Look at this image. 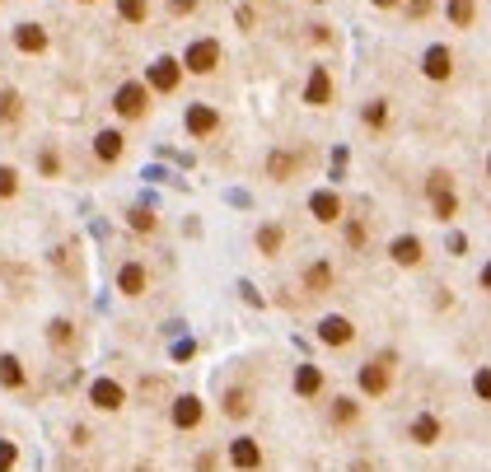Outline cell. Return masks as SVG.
Listing matches in <instances>:
<instances>
[{"label":"cell","instance_id":"obj_21","mask_svg":"<svg viewBox=\"0 0 491 472\" xmlns=\"http://www.w3.org/2000/svg\"><path fill=\"white\" fill-rule=\"evenodd\" d=\"M295 169H300V155H291V150H276V155L267 159V173H271L276 182H286Z\"/></svg>","mask_w":491,"mask_h":472},{"label":"cell","instance_id":"obj_16","mask_svg":"<svg viewBox=\"0 0 491 472\" xmlns=\"http://www.w3.org/2000/svg\"><path fill=\"white\" fill-rule=\"evenodd\" d=\"M389 253H393V262H398V267H416V262L426 258V253H421V238H416V234L393 238V248H389Z\"/></svg>","mask_w":491,"mask_h":472},{"label":"cell","instance_id":"obj_43","mask_svg":"<svg viewBox=\"0 0 491 472\" xmlns=\"http://www.w3.org/2000/svg\"><path fill=\"white\" fill-rule=\"evenodd\" d=\"M85 5H90V0H85Z\"/></svg>","mask_w":491,"mask_h":472},{"label":"cell","instance_id":"obj_6","mask_svg":"<svg viewBox=\"0 0 491 472\" xmlns=\"http://www.w3.org/2000/svg\"><path fill=\"white\" fill-rule=\"evenodd\" d=\"M178 79H183V61L159 57L155 66H150V89H155V94H173V89H178Z\"/></svg>","mask_w":491,"mask_h":472},{"label":"cell","instance_id":"obj_10","mask_svg":"<svg viewBox=\"0 0 491 472\" xmlns=\"http://www.w3.org/2000/svg\"><path fill=\"white\" fill-rule=\"evenodd\" d=\"M328 99H333V75H328V66H313L309 84H304V103L309 108H328Z\"/></svg>","mask_w":491,"mask_h":472},{"label":"cell","instance_id":"obj_39","mask_svg":"<svg viewBox=\"0 0 491 472\" xmlns=\"http://www.w3.org/2000/svg\"><path fill=\"white\" fill-rule=\"evenodd\" d=\"M168 10H173V14H192V10H197V0H168Z\"/></svg>","mask_w":491,"mask_h":472},{"label":"cell","instance_id":"obj_17","mask_svg":"<svg viewBox=\"0 0 491 472\" xmlns=\"http://www.w3.org/2000/svg\"><path fill=\"white\" fill-rule=\"evenodd\" d=\"M318 388H323V370H318V365H300V370H295V393L313 397Z\"/></svg>","mask_w":491,"mask_h":472},{"label":"cell","instance_id":"obj_7","mask_svg":"<svg viewBox=\"0 0 491 472\" xmlns=\"http://www.w3.org/2000/svg\"><path fill=\"white\" fill-rule=\"evenodd\" d=\"M168 416H173V426H178V430H197L206 412H201L197 393H183V397H173V412H168Z\"/></svg>","mask_w":491,"mask_h":472},{"label":"cell","instance_id":"obj_28","mask_svg":"<svg viewBox=\"0 0 491 472\" xmlns=\"http://www.w3.org/2000/svg\"><path fill=\"white\" fill-rule=\"evenodd\" d=\"M126 220H131V229H141V234H155V229H159V215H155V211H146V206L126 211Z\"/></svg>","mask_w":491,"mask_h":472},{"label":"cell","instance_id":"obj_23","mask_svg":"<svg viewBox=\"0 0 491 472\" xmlns=\"http://www.w3.org/2000/svg\"><path fill=\"white\" fill-rule=\"evenodd\" d=\"M0 383H5V388H23V383H28V374H23V365L14 356H0Z\"/></svg>","mask_w":491,"mask_h":472},{"label":"cell","instance_id":"obj_27","mask_svg":"<svg viewBox=\"0 0 491 472\" xmlns=\"http://www.w3.org/2000/svg\"><path fill=\"white\" fill-rule=\"evenodd\" d=\"M117 14H122L126 23H146V14H150V0H117Z\"/></svg>","mask_w":491,"mask_h":472},{"label":"cell","instance_id":"obj_40","mask_svg":"<svg viewBox=\"0 0 491 472\" xmlns=\"http://www.w3.org/2000/svg\"><path fill=\"white\" fill-rule=\"evenodd\" d=\"M482 290H491V262L482 267Z\"/></svg>","mask_w":491,"mask_h":472},{"label":"cell","instance_id":"obj_15","mask_svg":"<svg viewBox=\"0 0 491 472\" xmlns=\"http://www.w3.org/2000/svg\"><path fill=\"white\" fill-rule=\"evenodd\" d=\"M215 126H220V113H215V108H206V103H192L188 108V131L192 136H211Z\"/></svg>","mask_w":491,"mask_h":472},{"label":"cell","instance_id":"obj_37","mask_svg":"<svg viewBox=\"0 0 491 472\" xmlns=\"http://www.w3.org/2000/svg\"><path fill=\"white\" fill-rule=\"evenodd\" d=\"M407 14H412V19H426V14H431V0H407Z\"/></svg>","mask_w":491,"mask_h":472},{"label":"cell","instance_id":"obj_42","mask_svg":"<svg viewBox=\"0 0 491 472\" xmlns=\"http://www.w3.org/2000/svg\"><path fill=\"white\" fill-rule=\"evenodd\" d=\"M487 173H491V159H487Z\"/></svg>","mask_w":491,"mask_h":472},{"label":"cell","instance_id":"obj_9","mask_svg":"<svg viewBox=\"0 0 491 472\" xmlns=\"http://www.w3.org/2000/svg\"><path fill=\"white\" fill-rule=\"evenodd\" d=\"M230 463H234L239 472H257V468H262V449H257V439L239 435L234 444H230Z\"/></svg>","mask_w":491,"mask_h":472},{"label":"cell","instance_id":"obj_36","mask_svg":"<svg viewBox=\"0 0 491 472\" xmlns=\"http://www.w3.org/2000/svg\"><path fill=\"white\" fill-rule=\"evenodd\" d=\"M445 187H449V173H445V169H436L431 178H426V192H431V197H436V192H445Z\"/></svg>","mask_w":491,"mask_h":472},{"label":"cell","instance_id":"obj_31","mask_svg":"<svg viewBox=\"0 0 491 472\" xmlns=\"http://www.w3.org/2000/svg\"><path fill=\"white\" fill-rule=\"evenodd\" d=\"M333 421H337V426H351V421H356V402H351V397H337Z\"/></svg>","mask_w":491,"mask_h":472},{"label":"cell","instance_id":"obj_4","mask_svg":"<svg viewBox=\"0 0 491 472\" xmlns=\"http://www.w3.org/2000/svg\"><path fill=\"white\" fill-rule=\"evenodd\" d=\"M318 341H323V346H351V341H356V323L342 318V314H328L323 323H318Z\"/></svg>","mask_w":491,"mask_h":472},{"label":"cell","instance_id":"obj_34","mask_svg":"<svg viewBox=\"0 0 491 472\" xmlns=\"http://www.w3.org/2000/svg\"><path fill=\"white\" fill-rule=\"evenodd\" d=\"M38 169H43L47 178H56V173H61V159H56V150H43V155H38Z\"/></svg>","mask_w":491,"mask_h":472},{"label":"cell","instance_id":"obj_11","mask_svg":"<svg viewBox=\"0 0 491 472\" xmlns=\"http://www.w3.org/2000/svg\"><path fill=\"white\" fill-rule=\"evenodd\" d=\"M309 211H313L318 225H337V220H342V197H337V192H313Z\"/></svg>","mask_w":491,"mask_h":472},{"label":"cell","instance_id":"obj_38","mask_svg":"<svg viewBox=\"0 0 491 472\" xmlns=\"http://www.w3.org/2000/svg\"><path fill=\"white\" fill-rule=\"evenodd\" d=\"M346 238H351V243H365V225H356V220H351V225H346Z\"/></svg>","mask_w":491,"mask_h":472},{"label":"cell","instance_id":"obj_13","mask_svg":"<svg viewBox=\"0 0 491 472\" xmlns=\"http://www.w3.org/2000/svg\"><path fill=\"white\" fill-rule=\"evenodd\" d=\"M14 47L28 52V57L47 52V28H43V23H19V28H14Z\"/></svg>","mask_w":491,"mask_h":472},{"label":"cell","instance_id":"obj_8","mask_svg":"<svg viewBox=\"0 0 491 472\" xmlns=\"http://www.w3.org/2000/svg\"><path fill=\"white\" fill-rule=\"evenodd\" d=\"M421 70H426V79H449L454 75V52L449 47H426V57H421Z\"/></svg>","mask_w":491,"mask_h":472},{"label":"cell","instance_id":"obj_22","mask_svg":"<svg viewBox=\"0 0 491 472\" xmlns=\"http://www.w3.org/2000/svg\"><path fill=\"white\" fill-rule=\"evenodd\" d=\"M248 412H253V397H248V388H230V393H225V416L244 421Z\"/></svg>","mask_w":491,"mask_h":472},{"label":"cell","instance_id":"obj_32","mask_svg":"<svg viewBox=\"0 0 491 472\" xmlns=\"http://www.w3.org/2000/svg\"><path fill=\"white\" fill-rule=\"evenodd\" d=\"M384 122H389V103H384V99L369 103V108H365V126H374V131H379Z\"/></svg>","mask_w":491,"mask_h":472},{"label":"cell","instance_id":"obj_14","mask_svg":"<svg viewBox=\"0 0 491 472\" xmlns=\"http://www.w3.org/2000/svg\"><path fill=\"white\" fill-rule=\"evenodd\" d=\"M122 150H126V136L122 131H99V136H94V155H99L103 164H117Z\"/></svg>","mask_w":491,"mask_h":472},{"label":"cell","instance_id":"obj_1","mask_svg":"<svg viewBox=\"0 0 491 472\" xmlns=\"http://www.w3.org/2000/svg\"><path fill=\"white\" fill-rule=\"evenodd\" d=\"M215 66H220V43H215V38H197V43L183 52V70H192V75H211Z\"/></svg>","mask_w":491,"mask_h":472},{"label":"cell","instance_id":"obj_20","mask_svg":"<svg viewBox=\"0 0 491 472\" xmlns=\"http://www.w3.org/2000/svg\"><path fill=\"white\" fill-rule=\"evenodd\" d=\"M47 341H52L56 351H70V346H75V323H70V318H52V327H47Z\"/></svg>","mask_w":491,"mask_h":472},{"label":"cell","instance_id":"obj_35","mask_svg":"<svg viewBox=\"0 0 491 472\" xmlns=\"http://www.w3.org/2000/svg\"><path fill=\"white\" fill-rule=\"evenodd\" d=\"M473 388H477L482 402H491V370H477V374H473Z\"/></svg>","mask_w":491,"mask_h":472},{"label":"cell","instance_id":"obj_2","mask_svg":"<svg viewBox=\"0 0 491 472\" xmlns=\"http://www.w3.org/2000/svg\"><path fill=\"white\" fill-rule=\"evenodd\" d=\"M389 383H393V351H384L379 360H369L360 370V393L379 397V393H389Z\"/></svg>","mask_w":491,"mask_h":472},{"label":"cell","instance_id":"obj_25","mask_svg":"<svg viewBox=\"0 0 491 472\" xmlns=\"http://www.w3.org/2000/svg\"><path fill=\"white\" fill-rule=\"evenodd\" d=\"M281 243H286L281 225H262V229H257V248H262L267 258H276V253H281Z\"/></svg>","mask_w":491,"mask_h":472},{"label":"cell","instance_id":"obj_26","mask_svg":"<svg viewBox=\"0 0 491 472\" xmlns=\"http://www.w3.org/2000/svg\"><path fill=\"white\" fill-rule=\"evenodd\" d=\"M473 14H477V5H473V0H449V23H454V28H468Z\"/></svg>","mask_w":491,"mask_h":472},{"label":"cell","instance_id":"obj_19","mask_svg":"<svg viewBox=\"0 0 491 472\" xmlns=\"http://www.w3.org/2000/svg\"><path fill=\"white\" fill-rule=\"evenodd\" d=\"M304 290H309V295L333 290V267H328V262H313V267L304 271Z\"/></svg>","mask_w":491,"mask_h":472},{"label":"cell","instance_id":"obj_12","mask_svg":"<svg viewBox=\"0 0 491 472\" xmlns=\"http://www.w3.org/2000/svg\"><path fill=\"white\" fill-rule=\"evenodd\" d=\"M146 267H141V262H126L122 271H117V290L126 295V300H141V295H146Z\"/></svg>","mask_w":491,"mask_h":472},{"label":"cell","instance_id":"obj_30","mask_svg":"<svg viewBox=\"0 0 491 472\" xmlns=\"http://www.w3.org/2000/svg\"><path fill=\"white\" fill-rule=\"evenodd\" d=\"M14 192H19V173H14L10 164H0V202H10Z\"/></svg>","mask_w":491,"mask_h":472},{"label":"cell","instance_id":"obj_24","mask_svg":"<svg viewBox=\"0 0 491 472\" xmlns=\"http://www.w3.org/2000/svg\"><path fill=\"white\" fill-rule=\"evenodd\" d=\"M412 439H416V444H436V439H440V421H436V416H416V421H412Z\"/></svg>","mask_w":491,"mask_h":472},{"label":"cell","instance_id":"obj_41","mask_svg":"<svg viewBox=\"0 0 491 472\" xmlns=\"http://www.w3.org/2000/svg\"><path fill=\"white\" fill-rule=\"evenodd\" d=\"M374 5H379V10H393V5H398V0H374Z\"/></svg>","mask_w":491,"mask_h":472},{"label":"cell","instance_id":"obj_3","mask_svg":"<svg viewBox=\"0 0 491 472\" xmlns=\"http://www.w3.org/2000/svg\"><path fill=\"white\" fill-rule=\"evenodd\" d=\"M112 108H117V117L136 122V117H146V108H150V89L131 79V84H122V89L112 94Z\"/></svg>","mask_w":491,"mask_h":472},{"label":"cell","instance_id":"obj_33","mask_svg":"<svg viewBox=\"0 0 491 472\" xmlns=\"http://www.w3.org/2000/svg\"><path fill=\"white\" fill-rule=\"evenodd\" d=\"M19 463V449H14V439H0V472H10Z\"/></svg>","mask_w":491,"mask_h":472},{"label":"cell","instance_id":"obj_18","mask_svg":"<svg viewBox=\"0 0 491 472\" xmlns=\"http://www.w3.org/2000/svg\"><path fill=\"white\" fill-rule=\"evenodd\" d=\"M0 122H5V126H19V122H23V99H19V89H0Z\"/></svg>","mask_w":491,"mask_h":472},{"label":"cell","instance_id":"obj_29","mask_svg":"<svg viewBox=\"0 0 491 472\" xmlns=\"http://www.w3.org/2000/svg\"><path fill=\"white\" fill-rule=\"evenodd\" d=\"M431 202H436V215H440V220H454V215H458V197H454V187L436 192Z\"/></svg>","mask_w":491,"mask_h":472},{"label":"cell","instance_id":"obj_5","mask_svg":"<svg viewBox=\"0 0 491 472\" xmlns=\"http://www.w3.org/2000/svg\"><path fill=\"white\" fill-rule=\"evenodd\" d=\"M90 402L99 407V412H122V407H126V388L117 379H94Z\"/></svg>","mask_w":491,"mask_h":472}]
</instances>
